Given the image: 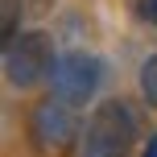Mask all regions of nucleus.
I'll use <instances>...</instances> for the list:
<instances>
[{
	"label": "nucleus",
	"mask_w": 157,
	"mask_h": 157,
	"mask_svg": "<svg viewBox=\"0 0 157 157\" xmlns=\"http://www.w3.org/2000/svg\"><path fill=\"white\" fill-rule=\"evenodd\" d=\"M145 157H157V132L149 136V141H145Z\"/></svg>",
	"instance_id": "nucleus-8"
},
{
	"label": "nucleus",
	"mask_w": 157,
	"mask_h": 157,
	"mask_svg": "<svg viewBox=\"0 0 157 157\" xmlns=\"http://www.w3.org/2000/svg\"><path fill=\"white\" fill-rule=\"evenodd\" d=\"M21 17H25V0H0V37L4 41L21 33Z\"/></svg>",
	"instance_id": "nucleus-6"
},
{
	"label": "nucleus",
	"mask_w": 157,
	"mask_h": 157,
	"mask_svg": "<svg viewBox=\"0 0 157 157\" xmlns=\"http://www.w3.org/2000/svg\"><path fill=\"white\" fill-rule=\"evenodd\" d=\"M46 87H50V99H58V103L78 112L103 87V62L95 54H87V50H66V54H58Z\"/></svg>",
	"instance_id": "nucleus-4"
},
{
	"label": "nucleus",
	"mask_w": 157,
	"mask_h": 157,
	"mask_svg": "<svg viewBox=\"0 0 157 157\" xmlns=\"http://www.w3.org/2000/svg\"><path fill=\"white\" fill-rule=\"evenodd\" d=\"M136 91H141V99L149 108H157V50L145 54V62L136 66Z\"/></svg>",
	"instance_id": "nucleus-5"
},
{
	"label": "nucleus",
	"mask_w": 157,
	"mask_h": 157,
	"mask_svg": "<svg viewBox=\"0 0 157 157\" xmlns=\"http://www.w3.org/2000/svg\"><path fill=\"white\" fill-rule=\"evenodd\" d=\"M136 136H141V116L132 103L120 95L99 99L83 120L78 157H132Z\"/></svg>",
	"instance_id": "nucleus-1"
},
{
	"label": "nucleus",
	"mask_w": 157,
	"mask_h": 157,
	"mask_svg": "<svg viewBox=\"0 0 157 157\" xmlns=\"http://www.w3.org/2000/svg\"><path fill=\"white\" fill-rule=\"evenodd\" d=\"M25 136H29V149L37 157H66L83 136V120H78L75 108L58 99H37L29 108V120H25Z\"/></svg>",
	"instance_id": "nucleus-3"
},
{
	"label": "nucleus",
	"mask_w": 157,
	"mask_h": 157,
	"mask_svg": "<svg viewBox=\"0 0 157 157\" xmlns=\"http://www.w3.org/2000/svg\"><path fill=\"white\" fill-rule=\"evenodd\" d=\"M58 62V46L46 29H25L0 50V66H4V83L17 91H29L37 83H50V71Z\"/></svg>",
	"instance_id": "nucleus-2"
},
{
	"label": "nucleus",
	"mask_w": 157,
	"mask_h": 157,
	"mask_svg": "<svg viewBox=\"0 0 157 157\" xmlns=\"http://www.w3.org/2000/svg\"><path fill=\"white\" fill-rule=\"evenodd\" d=\"M136 17L145 25H157V0H136Z\"/></svg>",
	"instance_id": "nucleus-7"
}]
</instances>
